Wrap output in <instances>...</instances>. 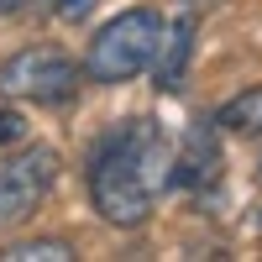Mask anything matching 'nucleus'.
Here are the masks:
<instances>
[{"instance_id": "f257e3e1", "label": "nucleus", "mask_w": 262, "mask_h": 262, "mask_svg": "<svg viewBox=\"0 0 262 262\" xmlns=\"http://www.w3.org/2000/svg\"><path fill=\"white\" fill-rule=\"evenodd\" d=\"M152 168H168L158 121H121L90 158V200L100 210V221H111L121 231L147 226L152 194H158Z\"/></svg>"}, {"instance_id": "f03ea898", "label": "nucleus", "mask_w": 262, "mask_h": 262, "mask_svg": "<svg viewBox=\"0 0 262 262\" xmlns=\"http://www.w3.org/2000/svg\"><path fill=\"white\" fill-rule=\"evenodd\" d=\"M163 42V16L152 6H131L121 16H111L90 42V58H84V74L95 84H126L152 69Z\"/></svg>"}, {"instance_id": "7ed1b4c3", "label": "nucleus", "mask_w": 262, "mask_h": 262, "mask_svg": "<svg viewBox=\"0 0 262 262\" xmlns=\"http://www.w3.org/2000/svg\"><path fill=\"white\" fill-rule=\"evenodd\" d=\"M79 63L63 48H21L0 63V95L11 100H37V105H63L79 90Z\"/></svg>"}, {"instance_id": "20e7f679", "label": "nucleus", "mask_w": 262, "mask_h": 262, "mask_svg": "<svg viewBox=\"0 0 262 262\" xmlns=\"http://www.w3.org/2000/svg\"><path fill=\"white\" fill-rule=\"evenodd\" d=\"M58 184V152L53 147H27L16 158H0V226L32 221L37 205Z\"/></svg>"}, {"instance_id": "39448f33", "label": "nucleus", "mask_w": 262, "mask_h": 262, "mask_svg": "<svg viewBox=\"0 0 262 262\" xmlns=\"http://www.w3.org/2000/svg\"><path fill=\"white\" fill-rule=\"evenodd\" d=\"M215 179H221L215 121H194L189 137H184V152H179V173H173V184H184V189H210Z\"/></svg>"}, {"instance_id": "423d86ee", "label": "nucleus", "mask_w": 262, "mask_h": 262, "mask_svg": "<svg viewBox=\"0 0 262 262\" xmlns=\"http://www.w3.org/2000/svg\"><path fill=\"white\" fill-rule=\"evenodd\" d=\"M189 53H194V16H179L173 27H163L158 58H152V74H158V90H163V95H173V90H179Z\"/></svg>"}, {"instance_id": "0eeeda50", "label": "nucleus", "mask_w": 262, "mask_h": 262, "mask_svg": "<svg viewBox=\"0 0 262 262\" xmlns=\"http://www.w3.org/2000/svg\"><path fill=\"white\" fill-rule=\"evenodd\" d=\"M215 131H236V137H262V84L231 95L215 111Z\"/></svg>"}, {"instance_id": "6e6552de", "label": "nucleus", "mask_w": 262, "mask_h": 262, "mask_svg": "<svg viewBox=\"0 0 262 262\" xmlns=\"http://www.w3.org/2000/svg\"><path fill=\"white\" fill-rule=\"evenodd\" d=\"M0 262H74L69 242H16L0 252Z\"/></svg>"}, {"instance_id": "1a4fd4ad", "label": "nucleus", "mask_w": 262, "mask_h": 262, "mask_svg": "<svg viewBox=\"0 0 262 262\" xmlns=\"http://www.w3.org/2000/svg\"><path fill=\"white\" fill-rule=\"evenodd\" d=\"M21 6H48L53 16H63V21H84L95 11V0H21Z\"/></svg>"}, {"instance_id": "9d476101", "label": "nucleus", "mask_w": 262, "mask_h": 262, "mask_svg": "<svg viewBox=\"0 0 262 262\" xmlns=\"http://www.w3.org/2000/svg\"><path fill=\"white\" fill-rule=\"evenodd\" d=\"M21 137H27V116L21 111H0V147H11Z\"/></svg>"}, {"instance_id": "9b49d317", "label": "nucleus", "mask_w": 262, "mask_h": 262, "mask_svg": "<svg viewBox=\"0 0 262 262\" xmlns=\"http://www.w3.org/2000/svg\"><path fill=\"white\" fill-rule=\"evenodd\" d=\"M6 11H21V0H0V16H6Z\"/></svg>"}, {"instance_id": "f8f14e48", "label": "nucleus", "mask_w": 262, "mask_h": 262, "mask_svg": "<svg viewBox=\"0 0 262 262\" xmlns=\"http://www.w3.org/2000/svg\"><path fill=\"white\" fill-rule=\"evenodd\" d=\"M257 184H262V163H257Z\"/></svg>"}]
</instances>
